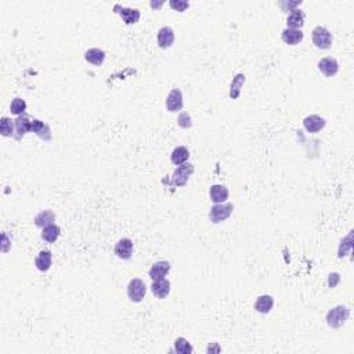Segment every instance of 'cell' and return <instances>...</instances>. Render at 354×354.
I'll return each instance as SVG.
<instances>
[{"label": "cell", "instance_id": "1", "mask_svg": "<svg viewBox=\"0 0 354 354\" xmlns=\"http://www.w3.org/2000/svg\"><path fill=\"white\" fill-rule=\"evenodd\" d=\"M350 310L345 306H336L332 310H329L327 314V324L331 328L343 327L346 321L349 320Z\"/></svg>", "mask_w": 354, "mask_h": 354}, {"label": "cell", "instance_id": "2", "mask_svg": "<svg viewBox=\"0 0 354 354\" xmlns=\"http://www.w3.org/2000/svg\"><path fill=\"white\" fill-rule=\"evenodd\" d=\"M147 292V287L143 280L140 278H133L130 280L129 285H127V296L129 299L135 303H138L141 300L144 299Z\"/></svg>", "mask_w": 354, "mask_h": 354}, {"label": "cell", "instance_id": "3", "mask_svg": "<svg viewBox=\"0 0 354 354\" xmlns=\"http://www.w3.org/2000/svg\"><path fill=\"white\" fill-rule=\"evenodd\" d=\"M233 209H234L233 203H215V206L210 209V213H209L210 221L218 224V223L227 220Z\"/></svg>", "mask_w": 354, "mask_h": 354}, {"label": "cell", "instance_id": "4", "mask_svg": "<svg viewBox=\"0 0 354 354\" xmlns=\"http://www.w3.org/2000/svg\"><path fill=\"white\" fill-rule=\"evenodd\" d=\"M313 43L317 46L318 49H329L332 45V36L331 32L327 28L316 27L313 29Z\"/></svg>", "mask_w": 354, "mask_h": 354}, {"label": "cell", "instance_id": "5", "mask_svg": "<svg viewBox=\"0 0 354 354\" xmlns=\"http://www.w3.org/2000/svg\"><path fill=\"white\" fill-rule=\"evenodd\" d=\"M192 173H194V165L183 164L177 166V169L173 173V184L177 187L185 185Z\"/></svg>", "mask_w": 354, "mask_h": 354}, {"label": "cell", "instance_id": "6", "mask_svg": "<svg viewBox=\"0 0 354 354\" xmlns=\"http://www.w3.org/2000/svg\"><path fill=\"white\" fill-rule=\"evenodd\" d=\"M325 125H327L325 119L321 118L320 115H309L303 120V126L309 133H317L320 130H322Z\"/></svg>", "mask_w": 354, "mask_h": 354}, {"label": "cell", "instance_id": "7", "mask_svg": "<svg viewBox=\"0 0 354 354\" xmlns=\"http://www.w3.org/2000/svg\"><path fill=\"white\" fill-rule=\"evenodd\" d=\"M318 69L324 73L325 76H328V78H332V76H335L336 73H337V71H339V64H337V61H336L335 58H332V57H325V58H322V60L318 63Z\"/></svg>", "mask_w": 354, "mask_h": 354}, {"label": "cell", "instance_id": "8", "mask_svg": "<svg viewBox=\"0 0 354 354\" xmlns=\"http://www.w3.org/2000/svg\"><path fill=\"white\" fill-rule=\"evenodd\" d=\"M166 108L170 112H177L183 108V94L179 89H173L166 97Z\"/></svg>", "mask_w": 354, "mask_h": 354}, {"label": "cell", "instance_id": "9", "mask_svg": "<svg viewBox=\"0 0 354 354\" xmlns=\"http://www.w3.org/2000/svg\"><path fill=\"white\" fill-rule=\"evenodd\" d=\"M170 271V263L169 262H156L151 266L150 271H148V275L150 278L155 281V280H161V278H165L166 274Z\"/></svg>", "mask_w": 354, "mask_h": 354}, {"label": "cell", "instance_id": "10", "mask_svg": "<svg viewBox=\"0 0 354 354\" xmlns=\"http://www.w3.org/2000/svg\"><path fill=\"white\" fill-rule=\"evenodd\" d=\"M132 253H133V242L129 238L120 239L118 244L115 245V254L118 256L119 259L127 260V259L132 257Z\"/></svg>", "mask_w": 354, "mask_h": 354}, {"label": "cell", "instance_id": "11", "mask_svg": "<svg viewBox=\"0 0 354 354\" xmlns=\"http://www.w3.org/2000/svg\"><path fill=\"white\" fill-rule=\"evenodd\" d=\"M151 291L156 298L159 299H165L169 293H170V281L161 278V280H155L151 285Z\"/></svg>", "mask_w": 354, "mask_h": 354}, {"label": "cell", "instance_id": "12", "mask_svg": "<svg viewBox=\"0 0 354 354\" xmlns=\"http://www.w3.org/2000/svg\"><path fill=\"white\" fill-rule=\"evenodd\" d=\"M174 43V32L170 27H164L158 32V45L162 49H169Z\"/></svg>", "mask_w": 354, "mask_h": 354}, {"label": "cell", "instance_id": "13", "mask_svg": "<svg viewBox=\"0 0 354 354\" xmlns=\"http://www.w3.org/2000/svg\"><path fill=\"white\" fill-rule=\"evenodd\" d=\"M209 195H210V201L213 203H223L228 198V190L221 184H215V185L210 187Z\"/></svg>", "mask_w": 354, "mask_h": 354}, {"label": "cell", "instance_id": "14", "mask_svg": "<svg viewBox=\"0 0 354 354\" xmlns=\"http://www.w3.org/2000/svg\"><path fill=\"white\" fill-rule=\"evenodd\" d=\"M281 37L287 45L295 46L303 40V32H302L300 29H291V28H287V29L282 31Z\"/></svg>", "mask_w": 354, "mask_h": 354}, {"label": "cell", "instance_id": "15", "mask_svg": "<svg viewBox=\"0 0 354 354\" xmlns=\"http://www.w3.org/2000/svg\"><path fill=\"white\" fill-rule=\"evenodd\" d=\"M14 123H16V138L19 140L21 137L24 136L27 132H31V127H32V122H29V119H28V115L25 114H22V115H19L18 118L14 120Z\"/></svg>", "mask_w": 354, "mask_h": 354}, {"label": "cell", "instance_id": "16", "mask_svg": "<svg viewBox=\"0 0 354 354\" xmlns=\"http://www.w3.org/2000/svg\"><path fill=\"white\" fill-rule=\"evenodd\" d=\"M115 10H119V16L122 17V19L125 21L126 25L136 24V22H138V19H140V11L136 9H125V7L117 6Z\"/></svg>", "mask_w": 354, "mask_h": 354}, {"label": "cell", "instance_id": "17", "mask_svg": "<svg viewBox=\"0 0 354 354\" xmlns=\"http://www.w3.org/2000/svg\"><path fill=\"white\" fill-rule=\"evenodd\" d=\"M51 263H53V254H51L50 251H42L40 253L37 254L36 260H35L37 270L43 272L47 271L51 267Z\"/></svg>", "mask_w": 354, "mask_h": 354}, {"label": "cell", "instance_id": "18", "mask_svg": "<svg viewBox=\"0 0 354 354\" xmlns=\"http://www.w3.org/2000/svg\"><path fill=\"white\" fill-rule=\"evenodd\" d=\"M272 306H274V299H272V296H270V295H262V296H259L257 300H256V303H254V309L257 310L259 313H262V314L270 313Z\"/></svg>", "mask_w": 354, "mask_h": 354}, {"label": "cell", "instance_id": "19", "mask_svg": "<svg viewBox=\"0 0 354 354\" xmlns=\"http://www.w3.org/2000/svg\"><path fill=\"white\" fill-rule=\"evenodd\" d=\"M287 25L291 29H300L304 25V13L298 9L292 10V13L287 19Z\"/></svg>", "mask_w": 354, "mask_h": 354}, {"label": "cell", "instance_id": "20", "mask_svg": "<svg viewBox=\"0 0 354 354\" xmlns=\"http://www.w3.org/2000/svg\"><path fill=\"white\" fill-rule=\"evenodd\" d=\"M244 83H245V75L244 73H238L233 79L231 86H230V97L233 100H236L241 96V89H242Z\"/></svg>", "mask_w": 354, "mask_h": 354}, {"label": "cell", "instance_id": "21", "mask_svg": "<svg viewBox=\"0 0 354 354\" xmlns=\"http://www.w3.org/2000/svg\"><path fill=\"white\" fill-rule=\"evenodd\" d=\"M31 132H35L37 136L43 140H51V133H50V129L47 125H45L43 122L37 120V119H34L32 120V127H31Z\"/></svg>", "mask_w": 354, "mask_h": 354}, {"label": "cell", "instance_id": "22", "mask_svg": "<svg viewBox=\"0 0 354 354\" xmlns=\"http://www.w3.org/2000/svg\"><path fill=\"white\" fill-rule=\"evenodd\" d=\"M84 58H86V61L87 63L93 64V65H101V64L104 63V60H105V53L101 50V49H89L87 51H86V54H84Z\"/></svg>", "mask_w": 354, "mask_h": 354}, {"label": "cell", "instance_id": "23", "mask_svg": "<svg viewBox=\"0 0 354 354\" xmlns=\"http://www.w3.org/2000/svg\"><path fill=\"white\" fill-rule=\"evenodd\" d=\"M190 158V151L185 147H176L172 152V162L177 166H180L184 162H187Z\"/></svg>", "mask_w": 354, "mask_h": 354}, {"label": "cell", "instance_id": "24", "mask_svg": "<svg viewBox=\"0 0 354 354\" xmlns=\"http://www.w3.org/2000/svg\"><path fill=\"white\" fill-rule=\"evenodd\" d=\"M60 233H61V230H60L58 226L50 224V226H46V227L43 228V231H42V238L45 239L46 242L53 244V242H55V241L58 239Z\"/></svg>", "mask_w": 354, "mask_h": 354}, {"label": "cell", "instance_id": "25", "mask_svg": "<svg viewBox=\"0 0 354 354\" xmlns=\"http://www.w3.org/2000/svg\"><path fill=\"white\" fill-rule=\"evenodd\" d=\"M54 213L51 212V210H45V212H42V213H39L35 219V224H36L37 227H42L45 228L46 226H50V224H53V221H54Z\"/></svg>", "mask_w": 354, "mask_h": 354}, {"label": "cell", "instance_id": "26", "mask_svg": "<svg viewBox=\"0 0 354 354\" xmlns=\"http://www.w3.org/2000/svg\"><path fill=\"white\" fill-rule=\"evenodd\" d=\"M174 350L180 354H190L192 353L194 349H192V346L190 345L188 340H185L184 337H177L176 342H174Z\"/></svg>", "mask_w": 354, "mask_h": 354}, {"label": "cell", "instance_id": "27", "mask_svg": "<svg viewBox=\"0 0 354 354\" xmlns=\"http://www.w3.org/2000/svg\"><path fill=\"white\" fill-rule=\"evenodd\" d=\"M25 109H27V102L25 100H22V99H14V100L11 101V105H10V111H11V114H14V115H21V114H24L25 112Z\"/></svg>", "mask_w": 354, "mask_h": 354}, {"label": "cell", "instance_id": "28", "mask_svg": "<svg viewBox=\"0 0 354 354\" xmlns=\"http://www.w3.org/2000/svg\"><path fill=\"white\" fill-rule=\"evenodd\" d=\"M0 132L4 137L13 136V120L7 117H3L0 120Z\"/></svg>", "mask_w": 354, "mask_h": 354}, {"label": "cell", "instance_id": "29", "mask_svg": "<svg viewBox=\"0 0 354 354\" xmlns=\"http://www.w3.org/2000/svg\"><path fill=\"white\" fill-rule=\"evenodd\" d=\"M169 4H170V7H172L173 10H177V11H180V13L185 11V10L190 7V3H188V1H183V0H170Z\"/></svg>", "mask_w": 354, "mask_h": 354}, {"label": "cell", "instance_id": "30", "mask_svg": "<svg viewBox=\"0 0 354 354\" xmlns=\"http://www.w3.org/2000/svg\"><path fill=\"white\" fill-rule=\"evenodd\" d=\"M177 122H179V126L184 127V129H188V127H191V125H192V122H191V117L188 115V114H187V112H182Z\"/></svg>", "mask_w": 354, "mask_h": 354}, {"label": "cell", "instance_id": "31", "mask_svg": "<svg viewBox=\"0 0 354 354\" xmlns=\"http://www.w3.org/2000/svg\"><path fill=\"white\" fill-rule=\"evenodd\" d=\"M339 281H340L339 274L334 272V274H331V275H329V282H328V284H329V287H331V288H334V287H335L336 284H337Z\"/></svg>", "mask_w": 354, "mask_h": 354}, {"label": "cell", "instance_id": "32", "mask_svg": "<svg viewBox=\"0 0 354 354\" xmlns=\"http://www.w3.org/2000/svg\"><path fill=\"white\" fill-rule=\"evenodd\" d=\"M162 6V3H155V1H151V7L152 9H158V7H161Z\"/></svg>", "mask_w": 354, "mask_h": 354}]
</instances>
